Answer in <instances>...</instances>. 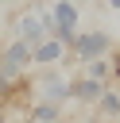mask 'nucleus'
<instances>
[{
  "label": "nucleus",
  "instance_id": "nucleus-1",
  "mask_svg": "<svg viewBox=\"0 0 120 123\" xmlns=\"http://www.w3.org/2000/svg\"><path fill=\"white\" fill-rule=\"evenodd\" d=\"M46 15H50V38H58V42L70 50V42H74L77 31H81V12H77V4H74V0H54V4L46 8Z\"/></svg>",
  "mask_w": 120,
  "mask_h": 123
},
{
  "label": "nucleus",
  "instance_id": "nucleus-2",
  "mask_svg": "<svg viewBox=\"0 0 120 123\" xmlns=\"http://www.w3.org/2000/svg\"><path fill=\"white\" fill-rule=\"evenodd\" d=\"M12 31H15L19 42H27V46L35 50L39 42L50 38V15H46V8H27V12H19V15L12 19Z\"/></svg>",
  "mask_w": 120,
  "mask_h": 123
},
{
  "label": "nucleus",
  "instance_id": "nucleus-3",
  "mask_svg": "<svg viewBox=\"0 0 120 123\" xmlns=\"http://www.w3.org/2000/svg\"><path fill=\"white\" fill-rule=\"evenodd\" d=\"M108 50H112V38L105 35V31H77V38L70 42V54H74V62H97V58H108Z\"/></svg>",
  "mask_w": 120,
  "mask_h": 123
},
{
  "label": "nucleus",
  "instance_id": "nucleus-4",
  "mask_svg": "<svg viewBox=\"0 0 120 123\" xmlns=\"http://www.w3.org/2000/svg\"><path fill=\"white\" fill-rule=\"evenodd\" d=\"M31 88H39V100L58 104V108L70 100V77H62V65L43 69V77H39V81H31Z\"/></svg>",
  "mask_w": 120,
  "mask_h": 123
},
{
  "label": "nucleus",
  "instance_id": "nucleus-5",
  "mask_svg": "<svg viewBox=\"0 0 120 123\" xmlns=\"http://www.w3.org/2000/svg\"><path fill=\"white\" fill-rule=\"evenodd\" d=\"M27 65H31V46L19 42V38H12V42L0 50V77L19 81V77L27 73Z\"/></svg>",
  "mask_w": 120,
  "mask_h": 123
},
{
  "label": "nucleus",
  "instance_id": "nucleus-6",
  "mask_svg": "<svg viewBox=\"0 0 120 123\" xmlns=\"http://www.w3.org/2000/svg\"><path fill=\"white\" fill-rule=\"evenodd\" d=\"M74 62V54L58 42V38H46V42H39L35 50H31V65H43V69H54V65H70Z\"/></svg>",
  "mask_w": 120,
  "mask_h": 123
},
{
  "label": "nucleus",
  "instance_id": "nucleus-7",
  "mask_svg": "<svg viewBox=\"0 0 120 123\" xmlns=\"http://www.w3.org/2000/svg\"><path fill=\"white\" fill-rule=\"evenodd\" d=\"M105 88H108V85H101V81H93V77H85V73L70 77V100H77V104H97Z\"/></svg>",
  "mask_w": 120,
  "mask_h": 123
},
{
  "label": "nucleus",
  "instance_id": "nucleus-8",
  "mask_svg": "<svg viewBox=\"0 0 120 123\" xmlns=\"http://www.w3.org/2000/svg\"><path fill=\"white\" fill-rule=\"evenodd\" d=\"M27 119H31V123H62V108H58V104L39 100V104H31V108H27Z\"/></svg>",
  "mask_w": 120,
  "mask_h": 123
},
{
  "label": "nucleus",
  "instance_id": "nucleus-9",
  "mask_svg": "<svg viewBox=\"0 0 120 123\" xmlns=\"http://www.w3.org/2000/svg\"><path fill=\"white\" fill-rule=\"evenodd\" d=\"M81 73H85V77H93V81H101V85H108V81H112V69H108V58H97V62H85V65H81Z\"/></svg>",
  "mask_w": 120,
  "mask_h": 123
},
{
  "label": "nucleus",
  "instance_id": "nucleus-10",
  "mask_svg": "<svg viewBox=\"0 0 120 123\" xmlns=\"http://www.w3.org/2000/svg\"><path fill=\"white\" fill-rule=\"evenodd\" d=\"M108 69H112V81H120V54L108 58Z\"/></svg>",
  "mask_w": 120,
  "mask_h": 123
},
{
  "label": "nucleus",
  "instance_id": "nucleus-11",
  "mask_svg": "<svg viewBox=\"0 0 120 123\" xmlns=\"http://www.w3.org/2000/svg\"><path fill=\"white\" fill-rule=\"evenodd\" d=\"M108 8H116V12H120V0H108Z\"/></svg>",
  "mask_w": 120,
  "mask_h": 123
},
{
  "label": "nucleus",
  "instance_id": "nucleus-12",
  "mask_svg": "<svg viewBox=\"0 0 120 123\" xmlns=\"http://www.w3.org/2000/svg\"><path fill=\"white\" fill-rule=\"evenodd\" d=\"M0 4H4V0H0Z\"/></svg>",
  "mask_w": 120,
  "mask_h": 123
}]
</instances>
